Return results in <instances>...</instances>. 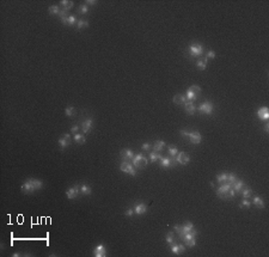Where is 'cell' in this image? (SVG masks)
<instances>
[{
    "mask_svg": "<svg viewBox=\"0 0 269 257\" xmlns=\"http://www.w3.org/2000/svg\"><path fill=\"white\" fill-rule=\"evenodd\" d=\"M42 188H43V182L40 179H35V178H29L20 185V189L24 194H31L35 190H38Z\"/></svg>",
    "mask_w": 269,
    "mask_h": 257,
    "instance_id": "cell-1",
    "label": "cell"
},
{
    "mask_svg": "<svg viewBox=\"0 0 269 257\" xmlns=\"http://www.w3.org/2000/svg\"><path fill=\"white\" fill-rule=\"evenodd\" d=\"M132 162H133V165H134L135 168H140V169L146 168V165H147V163H148L147 158H146L142 153H138V154H135Z\"/></svg>",
    "mask_w": 269,
    "mask_h": 257,
    "instance_id": "cell-2",
    "label": "cell"
},
{
    "mask_svg": "<svg viewBox=\"0 0 269 257\" xmlns=\"http://www.w3.org/2000/svg\"><path fill=\"white\" fill-rule=\"evenodd\" d=\"M199 111L201 114H205V115H212L213 111H214V105H213V103L206 100V102H203V103L200 104Z\"/></svg>",
    "mask_w": 269,
    "mask_h": 257,
    "instance_id": "cell-3",
    "label": "cell"
},
{
    "mask_svg": "<svg viewBox=\"0 0 269 257\" xmlns=\"http://www.w3.org/2000/svg\"><path fill=\"white\" fill-rule=\"evenodd\" d=\"M232 188V185L230 184V183H226V184H220L219 185V188L217 189V195L219 196V197H223V199H225V197H229V191H230V189Z\"/></svg>",
    "mask_w": 269,
    "mask_h": 257,
    "instance_id": "cell-4",
    "label": "cell"
},
{
    "mask_svg": "<svg viewBox=\"0 0 269 257\" xmlns=\"http://www.w3.org/2000/svg\"><path fill=\"white\" fill-rule=\"evenodd\" d=\"M188 52L190 53V55L194 58V56H200L202 53H203V47L199 43H193L189 46L188 48Z\"/></svg>",
    "mask_w": 269,
    "mask_h": 257,
    "instance_id": "cell-5",
    "label": "cell"
},
{
    "mask_svg": "<svg viewBox=\"0 0 269 257\" xmlns=\"http://www.w3.org/2000/svg\"><path fill=\"white\" fill-rule=\"evenodd\" d=\"M120 170L122 172H126V173H128V175H130V176H136V171H135V169L133 168V164H130L129 162H123L121 165H120Z\"/></svg>",
    "mask_w": 269,
    "mask_h": 257,
    "instance_id": "cell-6",
    "label": "cell"
},
{
    "mask_svg": "<svg viewBox=\"0 0 269 257\" xmlns=\"http://www.w3.org/2000/svg\"><path fill=\"white\" fill-rule=\"evenodd\" d=\"M79 193H80V185L76 184V185H72L70 189L66 190V196H67L68 200H73L79 195Z\"/></svg>",
    "mask_w": 269,
    "mask_h": 257,
    "instance_id": "cell-7",
    "label": "cell"
},
{
    "mask_svg": "<svg viewBox=\"0 0 269 257\" xmlns=\"http://www.w3.org/2000/svg\"><path fill=\"white\" fill-rule=\"evenodd\" d=\"M188 138H189L190 142L194 144V145H199V144L202 141V136H201V134H200L197 130L189 132V133H188Z\"/></svg>",
    "mask_w": 269,
    "mask_h": 257,
    "instance_id": "cell-8",
    "label": "cell"
},
{
    "mask_svg": "<svg viewBox=\"0 0 269 257\" xmlns=\"http://www.w3.org/2000/svg\"><path fill=\"white\" fill-rule=\"evenodd\" d=\"M175 158V160H176V163L177 164H181V165H187L189 162H190V157H189V154L188 153H185V152H181L178 153L176 157H174Z\"/></svg>",
    "mask_w": 269,
    "mask_h": 257,
    "instance_id": "cell-9",
    "label": "cell"
},
{
    "mask_svg": "<svg viewBox=\"0 0 269 257\" xmlns=\"http://www.w3.org/2000/svg\"><path fill=\"white\" fill-rule=\"evenodd\" d=\"M58 144L60 145V147H61V150H65L70 144H71V135L68 134V133H65L61 138H59V140H58Z\"/></svg>",
    "mask_w": 269,
    "mask_h": 257,
    "instance_id": "cell-10",
    "label": "cell"
},
{
    "mask_svg": "<svg viewBox=\"0 0 269 257\" xmlns=\"http://www.w3.org/2000/svg\"><path fill=\"white\" fill-rule=\"evenodd\" d=\"M158 162H159L160 166H162V168H165V169L170 168L171 165L177 164V163H176V160H175V158L172 159V158H168V157H163V156H162V158H160Z\"/></svg>",
    "mask_w": 269,
    "mask_h": 257,
    "instance_id": "cell-11",
    "label": "cell"
},
{
    "mask_svg": "<svg viewBox=\"0 0 269 257\" xmlns=\"http://www.w3.org/2000/svg\"><path fill=\"white\" fill-rule=\"evenodd\" d=\"M93 256L94 257H105L106 256V249L103 244H98L93 249Z\"/></svg>",
    "mask_w": 269,
    "mask_h": 257,
    "instance_id": "cell-12",
    "label": "cell"
},
{
    "mask_svg": "<svg viewBox=\"0 0 269 257\" xmlns=\"http://www.w3.org/2000/svg\"><path fill=\"white\" fill-rule=\"evenodd\" d=\"M92 124H93V120H92L91 117L86 118V120L82 123V130H83L84 134H89L90 132H91V129H92Z\"/></svg>",
    "mask_w": 269,
    "mask_h": 257,
    "instance_id": "cell-13",
    "label": "cell"
},
{
    "mask_svg": "<svg viewBox=\"0 0 269 257\" xmlns=\"http://www.w3.org/2000/svg\"><path fill=\"white\" fill-rule=\"evenodd\" d=\"M134 152L132 151V150H129V148H124V150H122L121 151V158L122 159H124V162H129V160H133V158H134Z\"/></svg>",
    "mask_w": 269,
    "mask_h": 257,
    "instance_id": "cell-14",
    "label": "cell"
},
{
    "mask_svg": "<svg viewBox=\"0 0 269 257\" xmlns=\"http://www.w3.org/2000/svg\"><path fill=\"white\" fill-rule=\"evenodd\" d=\"M146 212H147V206H146L145 203L140 202V203H136V205H135V207H134V213H135L136 215H142V214H145Z\"/></svg>",
    "mask_w": 269,
    "mask_h": 257,
    "instance_id": "cell-15",
    "label": "cell"
},
{
    "mask_svg": "<svg viewBox=\"0 0 269 257\" xmlns=\"http://www.w3.org/2000/svg\"><path fill=\"white\" fill-rule=\"evenodd\" d=\"M196 236H197V231H196V230H193V231H190V232H188V233L182 235L179 238L183 239L184 243H187V242H189V241H191V239H195Z\"/></svg>",
    "mask_w": 269,
    "mask_h": 257,
    "instance_id": "cell-16",
    "label": "cell"
},
{
    "mask_svg": "<svg viewBox=\"0 0 269 257\" xmlns=\"http://www.w3.org/2000/svg\"><path fill=\"white\" fill-rule=\"evenodd\" d=\"M257 116L260 117V120H263V121H267L269 118V109L267 106H262L257 111Z\"/></svg>",
    "mask_w": 269,
    "mask_h": 257,
    "instance_id": "cell-17",
    "label": "cell"
},
{
    "mask_svg": "<svg viewBox=\"0 0 269 257\" xmlns=\"http://www.w3.org/2000/svg\"><path fill=\"white\" fill-rule=\"evenodd\" d=\"M184 110H185V112H187L188 115H194L195 111H196V108H195V105L193 104V102L187 100V102L184 103Z\"/></svg>",
    "mask_w": 269,
    "mask_h": 257,
    "instance_id": "cell-18",
    "label": "cell"
},
{
    "mask_svg": "<svg viewBox=\"0 0 269 257\" xmlns=\"http://www.w3.org/2000/svg\"><path fill=\"white\" fill-rule=\"evenodd\" d=\"M171 251L175 255H181L182 253L185 251V247L183 244H174V245H171Z\"/></svg>",
    "mask_w": 269,
    "mask_h": 257,
    "instance_id": "cell-19",
    "label": "cell"
},
{
    "mask_svg": "<svg viewBox=\"0 0 269 257\" xmlns=\"http://www.w3.org/2000/svg\"><path fill=\"white\" fill-rule=\"evenodd\" d=\"M172 100H174V103H176V104H178V105H184V103L187 102V98H185L184 94L178 93V94H175V96H174Z\"/></svg>",
    "mask_w": 269,
    "mask_h": 257,
    "instance_id": "cell-20",
    "label": "cell"
},
{
    "mask_svg": "<svg viewBox=\"0 0 269 257\" xmlns=\"http://www.w3.org/2000/svg\"><path fill=\"white\" fill-rule=\"evenodd\" d=\"M253 203H254L257 208H261V209L265 208V201H263V199H262L261 196H254V197H253Z\"/></svg>",
    "mask_w": 269,
    "mask_h": 257,
    "instance_id": "cell-21",
    "label": "cell"
},
{
    "mask_svg": "<svg viewBox=\"0 0 269 257\" xmlns=\"http://www.w3.org/2000/svg\"><path fill=\"white\" fill-rule=\"evenodd\" d=\"M207 61H208V59L207 58H201V59H199L197 60V62H196V66H197V68L199 70H202V71H205L206 70V67H207Z\"/></svg>",
    "mask_w": 269,
    "mask_h": 257,
    "instance_id": "cell-22",
    "label": "cell"
},
{
    "mask_svg": "<svg viewBox=\"0 0 269 257\" xmlns=\"http://www.w3.org/2000/svg\"><path fill=\"white\" fill-rule=\"evenodd\" d=\"M152 147H153L154 152H160V151L165 147V142L162 141V140H157V141H154V144H153Z\"/></svg>",
    "mask_w": 269,
    "mask_h": 257,
    "instance_id": "cell-23",
    "label": "cell"
},
{
    "mask_svg": "<svg viewBox=\"0 0 269 257\" xmlns=\"http://www.w3.org/2000/svg\"><path fill=\"white\" fill-rule=\"evenodd\" d=\"M197 97H199V94H196L195 92H193L190 88H188V90H187V93H185V98H187V100L193 102V100H196V99H197Z\"/></svg>",
    "mask_w": 269,
    "mask_h": 257,
    "instance_id": "cell-24",
    "label": "cell"
},
{
    "mask_svg": "<svg viewBox=\"0 0 269 257\" xmlns=\"http://www.w3.org/2000/svg\"><path fill=\"white\" fill-rule=\"evenodd\" d=\"M245 185H244V182L243 181H236L233 184H232V188H233V190L236 191V193H241V190L244 188Z\"/></svg>",
    "mask_w": 269,
    "mask_h": 257,
    "instance_id": "cell-25",
    "label": "cell"
},
{
    "mask_svg": "<svg viewBox=\"0 0 269 257\" xmlns=\"http://www.w3.org/2000/svg\"><path fill=\"white\" fill-rule=\"evenodd\" d=\"M91 193H92V189H91L90 185H88V184H82L80 185V194H83L85 196H89V195H91Z\"/></svg>",
    "mask_w": 269,
    "mask_h": 257,
    "instance_id": "cell-26",
    "label": "cell"
},
{
    "mask_svg": "<svg viewBox=\"0 0 269 257\" xmlns=\"http://www.w3.org/2000/svg\"><path fill=\"white\" fill-rule=\"evenodd\" d=\"M74 142L76 144H78V145H83V144H85V141H86V139H85V136L83 135V134H78V133H76L74 134Z\"/></svg>",
    "mask_w": 269,
    "mask_h": 257,
    "instance_id": "cell-27",
    "label": "cell"
},
{
    "mask_svg": "<svg viewBox=\"0 0 269 257\" xmlns=\"http://www.w3.org/2000/svg\"><path fill=\"white\" fill-rule=\"evenodd\" d=\"M162 158V154L159 153V152H151L150 153V162L151 163H154V162H158L159 159Z\"/></svg>",
    "mask_w": 269,
    "mask_h": 257,
    "instance_id": "cell-28",
    "label": "cell"
},
{
    "mask_svg": "<svg viewBox=\"0 0 269 257\" xmlns=\"http://www.w3.org/2000/svg\"><path fill=\"white\" fill-rule=\"evenodd\" d=\"M48 11H49V13H50V14H54V16H59V13H60L61 8H60V7L58 6V5H52V6H49Z\"/></svg>",
    "mask_w": 269,
    "mask_h": 257,
    "instance_id": "cell-29",
    "label": "cell"
},
{
    "mask_svg": "<svg viewBox=\"0 0 269 257\" xmlns=\"http://www.w3.org/2000/svg\"><path fill=\"white\" fill-rule=\"evenodd\" d=\"M60 4L64 6L62 8H64V10H66V11L71 10V8L73 7V5H74V2H73V1H68V0H62V1H60Z\"/></svg>",
    "mask_w": 269,
    "mask_h": 257,
    "instance_id": "cell-30",
    "label": "cell"
},
{
    "mask_svg": "<svg viewBox=\"0 0 269 257\" xmlns=\"http://www.w3.org/2000/svg\"><path fill=\"white\" fill-rule=\"evenodd\" d=\"M168 151H169V154H170L171 157H176V156L178 154V148H177L175 145H170L169 148H168Z\"/></svg>",
    "mask_w": 269,
    "mask_h": 257,
    "instance_id": "cell-31",
    "label": "cell"
},
{
    "mask_svg": "<svg viewBox=\"0 0 269 257\" xmlns=\"http://www.w3.org/2000/svg\"><path fill=\"white\" fill-rule=\"evenodd\" d=\"M165 241H166V243L171 247V245H174L175 244V237H174V232H169L168 235H166V238H165Z\"/></svg>",
    "mask_w": 269,
    "mask_h": 257,
    "instance_id": "cell-32",
    "label": "cell"
},
{
    "mask_svg": "<svg viewBox=\"0 0 269 257\" xmlns=\"http://www.w3.org/2000/svg\"><path fill=\"white\" fill-rule=\"evenodd\" d=\"M88 26H89V22H88V20L80 19V20L77 22V29H78V30H80V29H83V28H88Z\"/></svg>",
    "mask_w": 269,
    "mask_h": 257,
    "instance_id": "cell-33",
    "label": "cell"
},
{
    "mask_svg": "<svg viewBox=\"0 0 269 257\" xmlns=\"http://www.w3.org/2000/svg\"><path fill=\"white\" fill-rule=\"evenodd\" d=\"M217 181L221 184V183H224V182H226L227 181V173H225V172H223V173H218L217 175Z\"/></svg>",
    "mask_w": 269,
    "mask_h": 257,
    "instance_id": "cell-34",
    "label": "cell"
},
{
    "mask_svg": "<svg viewBox=\"0 0 269 257\" xmlns=\"http://www.w3.org/2000/svg\"><path fill=\"white\" fill-rule=\"evenodd\" d=\"M241 191H242V196H243L244 199H249V197L253 195V191H251V189H249V188H243Z\"/></svg>",
    "mask_w": 269,
    "mask_h": 257,
    "instance_id": "cell-35",
    "label": "cell"
},
{
    "mask_svg": "<svg viewBox=\"0 0 269 257\" xmlns=\"http://www.w3.org/2000/svg\"><path fill=\"white\" fill-rule=\"evenodd\" d=\"M78 11H79V13H80V14H88V12L90 11V8H89V6H88L86 4H82V5L79 6Z\"/></svg>",
    "mask_w": 269,
    "mask_h": 257,
    "instance_id": "cell-36",
    "label": "cell"
},
{
    "mask_svg": "<svg viewBox=\"0 0 269 257\" xmlns=\"http://www.w3.org/2000/svg\"><path fill=\"white\" fill-rule=\"evenodd\" d=\"M65 114H66V116L72 117V116H74V114H76V109H74L73 106H67V108L65 109Z\"/></svg>",
    "mask_w": 269,
    "mask_h": 257,
    "instance_id": "cell-37",
    "label": "cell"
},
{
    "mask_svg": "<svg viewBox=\"0 0 269 257\" xmlns=\"http://www.w3.org/2000/svg\"><path fill=\"white\" fill-rule=\"evenodd\" d=\"M236 181H237V176H236L235 173H227V181H226L227 183H230V184L232 185Z\"/></svg>",
    "mask_w": 269,
    "mask_h": 257,
    "instance_id": "cell-38",
    "label": "cell"
},
{
    "mask_svg": "<svg viewBox=\"0 0 269 257\" xmlns=\"http://www.w3.org/2000/svg\"><path fill=\"white\" fill-rule=\"evenodd\" d=\"M74 24H77V18H76V16L70 14V16H68V25L72 26V25H74Z\"/></svg>",
    "mask_w": 269,
    "mask_h": 257,
    "instance_id": "cell-39",
    "label": "cell"
},
{
    "mask_svg": "<svg viewBox=\"0 0 269 257\" xmlns=\"http://www.w3.org/2000/svg\"><path fill=\"white\" fill-rule=\"evenodd\" d=\"M250 205H251V202H250L248 199H244V200L239 203V207H241V208H247V207H250Z\"/></svg>",
    "mask_w": 269,
    "mask_h": 257,
    "instance_id": "cell-40",
    "label": "cell"
},
{
    "mask_svg": "<svg viewBox=\"0 0 269 257\" xmlns=\"http://www.w3.org/2000/svg\"><path fill=\"white\" fill-rule=\"evenodd\" d=\"M189 88H190L193 92H195L196 94H200V92H201V87H200L199 85H193V86H190Z\"/></svg>",
    "mask_w": 269,
    "mask_h": 257,
    "instance_id": "cell-41",
    "label": "cell"
},
{
    "mask_svg": "<svg viewBox=\"0 0 269 257\" xmlns=\"http://www.w3.org/2000/svg\"><path fill=\"white\" fill-rule=\"evenodd\" d=\"M205 58H207V59H214V58H215V52H214V50H209V52H207L206 55H205Z\"/></svg>",
    "mask_w": 269,
    "mask_h": 257,
    "instance_id": "cell-42",
    "label": "cell"
},
{
    "mask_svg": "<svg viewBox=\"0 0 269 257\" xmlns=\"http://www.w3.org/2000/svg\"><path fill=\"white\" fill-rule=\"evenodd\" d=\"M134 214H135V213H134V208H129V209L124 213V215H126V217H128V218H132Z\"/></svg>",
    "mask_w": 269,
    "mask_h": 257,
    "instance_id": "cell-43",
    "label": "cell"
},
{
    "mask_svg": "<svg viewBox=\"0 0 269 257\" xmlns=\"http://www.w3.org/2000/svg\"><path fill=\"white\" fill-rule=\"evenodd\" d=\"M151 147H152V146H151V144H148V142H146V144H144V145L141 146V148H142L144 151H150Z\"/></svg>",
    "mask_w": 269,
    "mask_h": 257,
    "instance_id": "cell-44",
    "label": "cell"
},
{
    "mask_svg": "<svg viewBox=\"0 0 269 257\" xmlns=\"http://www.w3.org/2000/svg\"><path fill=\"white\" fill-rule=\"evenodd\" d=\"M185 244H187V245H188V247H189V248H194V247H195V245H196V241H195V239H191V241H189V242H187V243H185Z\"/></svg>",
    "mask_w": 269,
    "mask_h": 257,
    "instance_id": "cell-45",
    "label": "cell"
},
{
    "mask_svg": "<svg viewBox=\"0 0 269 257\" xmlns=\"http://www.w3.org/2000/svg\"><path fill=\"white\" fill-rule=\"evenodd\" d=\"M78 130H79V126H78V124L72 126V128H71V132H72V133H74V134H76Z\"/></svg>",
    "mask_w": 269,
    "mask_h": 257,
    "instance_id": "cell-46",
    "label": "cell"
},
{
    "mask_svg": "<svg viewBox=\"0 0 269 257\" xmlns=\"http://www.w3.org/2000/svg\"><path fill=\"white\" fill-rule=\"evenodd\" d=\"M85 4H86L88 6H93V5H96V4H97V1H96V0H86V1H85Z\"/></svg>",
    "mask_w": 269,
    "mask_h": 257,
    "instance_id": "cell-47",
    "label": "cell"
},
{
    "mask_svg": "<svg viewBox=\"0 0 269 257\" xmlns=\"http://www.w3.org/2000/svg\"><path fill=\"white\" fill-rule=\"evenodd\" d=\"M235 195H236V191L233 190V188H231L229 191V197H235Z\"/></svg>",
    "mask_w": 269,
    "mask_h": 257,
    "instance_id": "cell-48",
    "label": "cell"
},
{
    "mask_svg": "<svg viewBox=\"0 0 269 257\" xmlns=\"http://www.w3.org/2000/svg\"><path fill=\"white\" fill-rule=\"evenodd\" d=\"M265 132H266L267 134L269 133V124L268 123H266V126H265Z\"/></svg>",
    "mask_w": 269,
    "mask_h": 257,
    "instance_id": "cell-49",
    "label": "cell"
},
{
    "mask_svg": "<svg viewBox=\"0 0 269 257\" xmlns=\"http://www.w3.org/2000/svg\"><path fill=\"white\" fill-rule=\"evenodd\" d=\"M12 256H13V257H18V256H22V254H20V253H16V254H13Z\"/></svg>",
    "mask_w": 269,
    "mask_h": 257,
    "instance_id": "cell-50",
    "label": "cell"
}]
</instances>
